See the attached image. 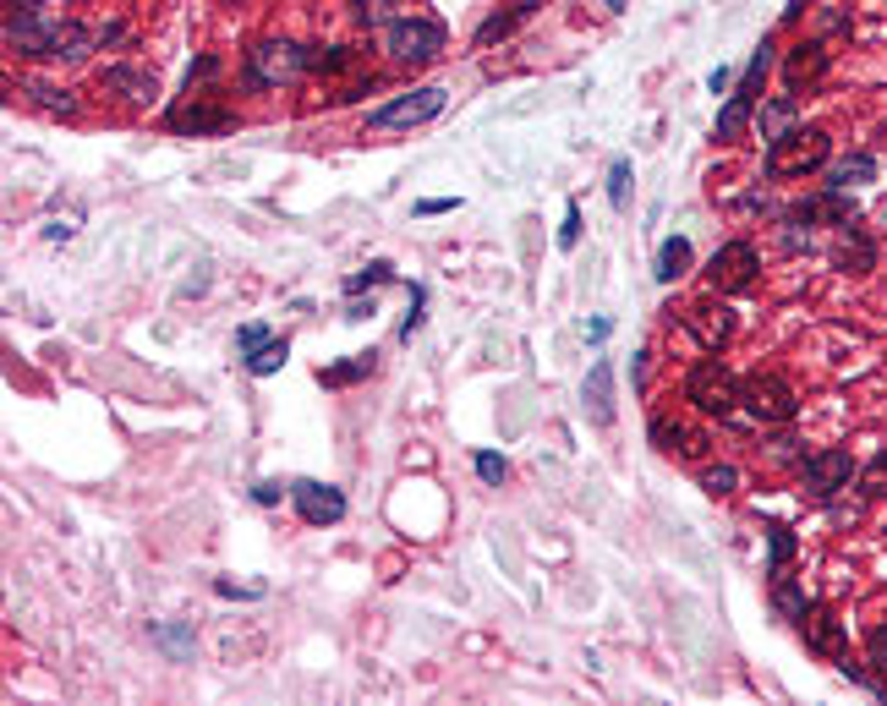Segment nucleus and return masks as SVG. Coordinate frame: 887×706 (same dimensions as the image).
<instances>
[{
    "label": "nucleus",
    "instance_id": "bb28decb",
    "mask_svg": "<svg viewBox=\"0 0 887 706\" xmlns=\"http://www.w3.org/2000/svg\"><path fill=\"white\" fill-rule=\"evenodd\" d=\"M373 367H378V361H373V351H356L351 361H335V367H329V372H318V378H324L329 389H346V383H361V378H373Z\"/></svg>",
    "mask_w": 887,
    "mask_h": 706
},
{
    "label": "nucleus",
    "instance_id": "1a4fd4ad",
    "mask_svg": "<svg viewBox=\"0 0 887 706\" xmlns=\"http://www.w3.org/2000/svg\"><path fill=\"white\" fill-rule=\"evenodd\" d=\"M290 504H296V515H302L307 526H340V521H346V493H340L335 482L302 477V482H290Z\"/></svg>",
    "mask_w": 887,
    "mask_h": 706
},
{
    "label": "nucleus",
    "instance_id": "de8ad7c7",
    "mask_svg": "<svg viewBox=\"0 0 887 706\" xmlns=\"http://www.w3.org/2000/svg\"><path fill=\"white\" fill-rule=\"evenodd\" d=\"M165 646H171V652H186V646H192V635H186V630H171V635H165Z\"/></svg>",
    "mask_w": 887,
    "mask_h": 706
},
{
    "label": "nucleus",
    "instance_id": "7c9ffc66",
    "mask_svg": "<svg viewBox=\"0 0 887 706\" xmlns=\"http://www.w3.org/2000/svg\"><path fill=\"white\" fill-rule=\"evenodd\" d=\"M400 6H406V0H356V22H361V28H389L395 17H406Z\"/></svg>",
    "mask_w": 887,
    "mask_h": 706
},
{
    "label": "nucleus",
    "instance_id": "c03bdc74",
    "mask_svg": "<svg viewBox=\"0 0 887 706\" xmlns=\"http://www.w3.org/2000/svg\"><path fill=\"white\" fill-rule=\"evenodd\" d=\"M285 493H290V488H279V482H253V504H279V499H285Z\"/></svg>",
    "mask_w": 887,
    "mask_h": 706
},
{
    "label": "nucleus",
    "instance_id": "7ed1b4c3",
    "mask_svg": "<svg viewBox=\"0 0 887 706\" xmlns=\"http://www.w3.org/2000/svg\"><path fill=\"white\" fill-rule=\"evenodd\" d=\"M833 160V137L822 126H795L778 143H767V176H810Z\"/></svg>",
    "mask_w": 887,
    "mask_h": 706
},
{
    "label": "nucleus",
    "instance_id": "49530a36",
    "mask_svg": "<svg viewBox=\"0 0 887 706\" xmlns=\"http://www.w3.org/2000/svg\"><path fill=\"white\" fill-rule=\"evenodd\" d=\"M728 83H734V72H728V66H717V72H712V78H707V89H712V93H723V89H728Z\"/></svg>",
    "mask_w": 887,
    "mask_h": 706
},
{
    "label": "nucleus",
    "instance_id": "a211bd4d",
    "mask_svg": "<svg viewBox=\"0 0 887 706\" xmlns=\"http://www.w3.org/2000/svg\"><path fill=\"white\" fill-rule=\"evenodd\" d=\"M838 231H844V242L833 247V264L844 268V274H866V268L877 264V247H871V236H860V231H855V219H849V225H838Z\"/></svg>",
    "mask_w": 887,
    "mask_h": 706
},
{
    "label": "nucleus",
    "instance_id": "20e7f679",
    "mask_svg": "<svg viewBox=\"0 0 887 706\" xmlns=\"http://www.w3.org/2000/svg\"><path fill=\"white\" fill-rule=\"evenodd\" d=\"M740 406H745L756 422L784 428V422H795L799 395H795V383H789L784 372H745V378H740Z\"/></svg>",
    "mask_w": 887,
    "mask_h": 706
},
{
    "label": "nucleus",
    "instance_id": "37998d69",
    "mask_svg": "<svg viewBox=\"0 0 887 706\" xmlns=\"http://www.w3.org/2000/svg\"><path fill=\"white\" fill-rule=\"evenodd\" d=\"M268 340H274V335H268L264 324H247V329H242V335H236V346H242V351H247V356L258 351V346H268Z\"/></svg>",
    "mask_w": 887,
    "mask_h": 706
},
{
    "label": "nucleus",
    "instance_id": "4be33fe9",
    "mask_svg": "<svg viewBox=\"0 0 887 706\" xmlns=\"http://www.w3.org/2000/svg\"><path fill=\"white\" fill-rule=\"evenodd\" d=\"M751 115H756V99L728 93V99H723V110H717V143H740V137H745V126H751Z\"/></svg>",
    "mask_w": 887,
    "mask_h": 706
},
{
    "label": "nucleus",
    "instance_id": "dca6fc26",
    "mask_svg": "<svg viewBox=\"0 0 887 706\" xmlns=\"http://www.w3.org/2000/svg\"><path fill=\"white\" fill-rule=\"evenodd\" d=\"M89 50H99V28H83V22H55L39 61H83Z\"/></svg>",
    "mask_w": 887,
    "mask_h": 706
},
{
    "label": "nucleus",
    "instance_id": "6e6552de",
    "mask_svg": "<svg viewBox=\"0 0 887 706\" xmlns=\"http://www.w3.org/2000/svg\"><path fill=\"white\" fill-rule=\"evenodd\" d=\"M855 454L849 449H816V454H805L799 460V488L810 493V499H833V493H844L849 482H855Z\"/></svg>",
    "mask_w": 887,
    "mask_h": 706
},
{
    "label": "nucleus",
    "instance_id": "a18cd8bd",
    "mask_svg": "<svg viewBox=\"0 0 887 706\" xmlns=\"http://www.w3.org/2000/svg\"><path fill=\"white\" fill-rule=\"evenodd\" d=\"M417 214H422V219H428V214H455V197H422Z\"/></svg>",
    "mask_w": 887,
    "mask_h": 706
},
{
    "label": "nucleus",
    "instance_id": "aec40b11",
    "mask_svg": "<svg viewBox=\"0 0 887 706\" xmlns=\"http://www.w3.org/2000/svg\"><path fill=\"white\" fill-rule=\"evenodd\" d=\"M532 17H537V6H516V11H493V17H488V22H482V28L471 33V44H477V50H493L499 39H510V33H516L521 22H532Z\"/></svg>",
    "mask_w": 887,
    "mask_h": 706
},
{
    "label": "nucleus",
    "instance_id": "f03ea898",
    "mask_svg": "<svg viewBox=\"0 0 887 706\" xmlns=\"http://www.w3.org/2000/svg\"><path fill=\"white\" fill-rule=\"evenodd\" d=\"M307 78V44H290V39H258L247 50V66H242V83L247 89H285Z\"/></svg>",
    "mask_w": 887,
    "mask_h": 706
},
{
    "label": "nucleus",
    "instance_id": "f8f14e48",
    "mask_svg": "<svg viewBox=\"0 0 887 706\" xmlns=\"http://www.w3.org/2000/svg\"><path fill=\"white\" fill-rule=\"evenodd\" d=\"M827 66H833L827 44H822V39H805V44H795V50L784 55V83H789V93H810L827 78Z\"/></svg>",
    "mask_w": 887,
    "mask_h": 706
},
{
    "label": "nucleus",
    "instance_id": "2f4dec72",
    "mask_svg": "<svg viewBox=\"0 0 887 706\" xmlns=\"http://www.w3.org/2000/svg\"><path fill=\"white\" fill-rule=\"evenodd\" d=\"M685 443H691V433H685V422H674V417H652V449H663V454H685Z\"/></svg>",
    "mask_w": 887,
    "mask_h": 706
},
{
    "label": "nucleus",
    "instance_id": "4468645a",
    "mask_svg": "<svg viewBox=\"0 0 887 706\" xmlns=\"http://www.w3.org/2000/svg\"><path fill=\"white\" fill-rule=\"evenodd\" d=\"M236 126V115L225 110V104H203V99H186L171 110V132L176 137H208V132H231Z\"/></svg>",
    "mask_w": 887,
    "mask_h": 706
},
{
    "label": "nucleus",
    "instance_id": "f3484780",
    "mask_svg": "<svg viewBox=\"0 0 887 706\" xmlns=\"http://www.w3.org/2000/svg\"><path fill=\"white\" fill-rule=\"evenodd\" d=\"M587 411H592V422H614V361L609 356H598L592 361V372H587Z\"/></svg>",
    "mask_w": 887,
    "mask_h": 706
},
{
    "label": "nucleus",
    "instance_id": "39448f33",
    "mask_svg": "<svg viewBox=\"0 0 887 706\" xmlns=\"http://www.w3.org/2000/svg\"><path fill=\"white\" fill-rule=\"evenodd\" d=\"M443 22L439 17H395L389 28H384V50L400 61V66H422V61H439V50H443Z\"/></svg>",
    "mask_w": 887,
    "mask_h": 706
},
{
    "label": "nucleus",
    "instance_id": "9d476101",
    "mask_svg": "<svg viewBox=\"0 0 887 706\" xmlns=\"http://www.w3.org/2000/svg\"><path fill=\"white\" fill-rule=\"evenodd\" d=\"M799 635H805V646H810L816 657H827V663L849 657V635H844V618L833 614L827 603H810V608L799 614Z\"/></svg>",
    "mask_w": 887,
    "mask_h": 706
},
{
    "label": "nucleus",
    "instance_id": "393cba45",
    "mask_svg": "<svg viewBox=\"0 0 887 706\" xmlns=\"http://www.w3.org/2000/svg\"><path fill=\"white\" fill-rule=\"evenodd\" d=\"M871 176H877V160H871V154H849V160H838V165L827 171V186H833V192H849V186H866Z\"/></svg>",
    "mask_w": 887,
    "mask_h": 706
},
{
    "label": "nucleus",
    "instance_id": "c9c22d12",
    "mask_svg": "<svg viewBox=\"0 0 887 706\" xmlns=\"http://www.w3.org/2000/svg\"><path fill=\"white\" fill-rule=\"evenodd\" d=\"M389 279H395V268H389V264H367L361 274H351V279H346V296H361V290H373V285H389Z\"/></svg>",
    "mask_w": 887,
    "mask_h": 706
},
{
    "label": "nucleus",
    "instance_id": "412c9836",
    "mask_svg": "<svg viewBox=\"0 0 887 706\" xmlns=\"http://www.w3.org/2000/svg\"><path fill=\"white\" fill-rule=\"evenodd\" d=\"M356 61H361V50H356V44H307V72H318V78L351 72Z\"/></svg>",
    "mask_w": 887,
    "mask_h": 706
},
{
    "label": "nucleus",
    "instance_id": "4c0bfd02",
    "mask_svg": "<svg viewBox=\"0 0 887 706\" xmlns=\"http://www.w3.org/2000/svg\"><path fill=\"white\" fill-rule=\"evenodd\" d=\"M471 465H477V477H482L488 488H499V482L510 477V465H504V454H493V449H477V460H471Z\"/></svg>",
    "mask_w": 887,
    "mask_h": 706
},
{
    "label": "nucleus",
    "instance_id": "f257e3e1",
    "mask_svg": "<svg viewBox=\"0 0 887 706\" xmlns=\"http://www.w3.org/2000/svg\"><path fill=\"white\" fill-rule=\"evenodd\" d=\"M685 400L702 411V417H734L740 411V378L728 372V361L717 351H707L691 372H685Z\"/></svg>",
    "mask_w": 887,
    "mask_h": 706
},
{
    "label": "nucleus",
    "instance_id": "6ab92c4d",
    "mask_svg": "<svg viewBox=\"0 0 887 706\" xmlns=\"http://www.w3.org/2000/svg\"><path fill=\"white\" fill-rule=\"evenodd\" d=\"M104 89H115L121 99H132V104H149V99L160 93V78L143 72V66H110V72H104Z\"/></svg>",
    "mask_w": 887,
    "mask_h": 706
},
{
    "label": "nucleus",
    "instance_id": "a878e982",
    "mask_svg": "<svg viewBox=\"0 0 887 706\" xmlns=\"http://www.w3.org/2000/svg\"><path fill=\"white\" fill-rule=\"evenodd\" d=\"M773 608H778V618H795V624H799V614L810 608L805 586H799V581L789 575V570H784V575H773Z\"/></svg>",
    "mask_w": 887,
    "mask_h": 706
},
{
    "label": "nucleus",
    "instance_id": "72a5a7b5",
    "mask_svg": "<svg viewBox=\"0 0 887 706\" xmlns=\"http://www.w3.org/2000/svg\"><path fill=\"white\" fill-rule=\"evenodd\" d=\"M855 482H860V493H866V499H887V449L883 454H871V460L855 471Z\"/></svg>",
    "mask_w": 887,
    "mask_h": 706
},
{
    "label": "nucleus",
    "instance_id": "ea45409f",
    "mask_svg": "<svg viewBox=\"0 0 887 706\" xmlns=\"http://www.w3.org/2000/svg\"><path fill=\"white\" fill-rule=\"evenodd\" d=\"M422 307H428V290H422V285H411V318L400 324V340H411V335L422 329Z\"/></svg>",
    "mask_w": 887,
    "mask_h": 706
},
{
    "label": "nucleus",
    "instance_id": "0eeeda50",
    "mask_svg": "<svg viewBox=\"0 0 887 706\" xmlns=\"http://www.w3.org/2000/svg\"><path fill=\"white\" fill-rule=\"evenodd\" d=\"M756 274H762V253H756V242L734 236V242H723V247L712 253L707 285L717 290V296H740V290H751V285H756Z\"/></svg>",
    "mask_w": 887,
    "mask_h": 706
},
{
    "label": "nucleus",
    "instance_id": "2eb2a0df",
    "mask_svg": "<svg viewBox=\"0 0 887 706\" xmlns=\"http://www.w3.org/2000/svg\"><path fill=\"white\" fill-rule=\"evenodd\" d=\"M50 28H55V22H50L39 6H11V17H6V44L22 50V55H39L44 39H50Z\"/></svg>",
    "mask_w": 887,
    "mask_h": 706
},
{
    "label": "nucleus",
    "instance_id": "9b49d317",
    "mask_svg": "<svg viewBox=\"0 0 887 706\" xmlns=\"http://www.w3.org/2000/svg\"><path fill=\"white\" fill-rule=\"evenodd\" d=\"M680 324L696 335L702 351H723V346L734 340V313L717 301V290H712V301H691V307L680 313Z\"/></svg>",
    "mask_w": 887,
    "mask_h": 706
},
{
    "label": "nucleus",
    "instance_id": "ddd939ff",
    "mask_svg": "<svg viewBox=\"0 0 887 706\" xmlns=\"http://www.w3.org/2000/svg\"><path fill=\"white\" fill-rule=\"evenodd\" d=\"M784 219H789V225H849V219H855V203H849V192L822 186L816 197H799Z\"/></svg>",
    "mask_w": 887,
    "mask_h": 706
},
{
    "label": "nucleus",
    "instance_id": "79ce46f5",
    "mask_svg": "<svg viewBox=\"0 0 887 706\" xmlns=\"http://www.w3.org/2000/svg\"><path fill=\"white\" fill-rule=\"evenodd\" d=\"M208 78H220V55H203V61L186 72V93L197 89V83H208Z\"/></svg>",
    "mask_w": 887,
    "mask_h": 706
},
{
    "label": "nucleus",
    "instance_id": "e433bc0d",
    "mask_svg": "<svg viewBox=\"0 0 887 706\" xmlns=\"http://www.w3.org/2000/svg\"><path fill=\"white\" fill-rule=\"evenodd\" d=\"M630 160H614V165H609V203H614V208H624V203H630Z\"/></svg>",
    "mask_w": 887,
    "mask_h": 706
},
{
    "label": "nucleus",
    "instance_id": "c85d7f7f",
    "mask_svg": "<svg viewBox=\"0 0 887 706\" xmlns=\"http://www.w3.org/2000/svg\"><path fill=\"white\" fill-rule=\"evenodd\" d=\"M795 559V531L789 526H767V575H784Z\"/></svg>",
    "mask_w": 887,
    "mask_h": 706
},
{
    "label": "nucleus",
    "instance_id": "473e14b6",
    "mask_svg": "<svg viewBox=\"0 0 887 706\" xmlns=\"http://www.w3.org/2000/svg\"><path fill=\"white\" fill-rule=\"evenodd\" d=\"M285 356H290V340H268V346H258V351L247 356V372H253V378H268V372L285 367Z\"/></svg>",
    "mask_w": 887,
    "mask_h": 706
},
{
    "label": "nucleus",
    "instance_id": "423d86ee",
    "mask_svg": "<svg viewBox=\"0 0 887 706\" xmlns=\"http://www.w3.org/2000/svg\"><path fill=\"white\" fill-rule=\"evenodd\" d=\"M443 99H449V93H443L439 83L395 93L389 104H378V110L367 115V132H411V126H428L434 115H443Z\"/></svg>",
    "mask_w": 887,
    "mask_h": 706
},
{
    "label": "nucleus",
    "instance_id": "a19ab883",
    "mask_svg": "<svg viewBox=\"0 0 887 706\" xmlns=\"http://www.w3.org/2000/svg\"><path fill=\"white\" fill-rule=\"evenodd\" d=\"M575 242H581V208H575V203H570V208H564V231H559V247H564V253H570V247H575Z\"/></svg>",
    "mask_w": 887,
    "mask_h": 706
},
{
    "label": "nucleus",
    "instance_id": "5701e85b",
    "mask_svg": "<svg viewBox=\"0 0 887 706\" xmlns=\"http://www.w3.org/2000/svg\"><path fill=\"white\" fill-rule=\"evenodd\" d=\"M799 126V93H778L773 104H762V137L767 143H778L784 132H795Z\"/></svg>",
    "mask_w": 887,
    "mask_h": 706
},
{
    "label": "nucleus",
    "instance_id": "f704fd0d",
    "mask_svg": "<svg viewBox=\"0 0 887 706\" xmlns=\"http://www.w3.org/2000/svg\"><path fill=\"white\" fill-rule=\"evenodd\" d=\"M702 488H707L712 499H728V493L740 488V471H734V465H707V471H702Z\"/></svg>",
    "mask_w": 887,
    "mask_h": 706
},
{
    "label": "nucleus",
    "instance_id": "cd10ccee",
    "mask_svg": "<svg viewBox=\"0 0 887 706\" xmlns=\"http://www.w3.org/2000/svg\"><path fill=\"white\" fill-rule=\"evenodd\" d=\"M767 72H773V44L762 39V44H756V55L745 61V78H740V89H734V93L756 99V93H762V83H767Z\"/></svg>",
    "mask_w": 887,
    "mask_h": 706
},
{
    "label": "nucleus",
    "instance_id": "c756f323",
    "mask_svg": "<svg viewBox=\"0 0 887 706\" xmlns=\"http://www.w3.org/2000/svg\"><path fill=\"white\" fill-rule=\"evenodd\" d=\"M22 93H28L39 110H50V115H72V110H78V99H72L67 89H55V83H28Z\"/></svg>",
    "mask_w": 887,
    "mask_h": 706
},
{
    "label": "nucleus",
    "instance_id": "58836bf2",
    "mask_svg": "<svg viewBox=\"0 0 887 706\" xmlns=\"http://www.w3.org/2000/svg\"><path fill=\"white\" fill-rule=\"evenodd\" d=\"M866 663H871V668L887 679V624H877V630L866 635Z\"/></svg>",
    "mask_w": 887,
    "mask_h": 706
},
{
    "label": "nucleus",
    "instance_id": "b1692460",
    "mask_svg": "<svg viewBox=\"0 0 887 706\" xmlns=\"http://www.w3.org/2000/svg\"><path fill=\"white\" fill-rule=\"evenodd\" d=\"M657 285H674V279H685L691 274V242L685 236H669L663 247H657Z\"/></svg>",
    "mask_w": 887,
    "mask_h": 706
},
{
    "label": "nucleus",
    "instance_id": "09e8293b",
    "mask_svg": "<svg viewBox=\"0 0 887 706\" xmlns=\"http://www.w3.org/2000/svg\"><path fill=\"white\" fill-rule=\"evenodd\" d=\"M877 219H883V225H887V203H883V208H877Z\"/></svg>",
    "mask_w": 887,
    "mask_h": 706
}]
</instances>
